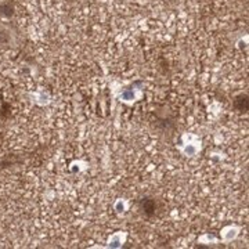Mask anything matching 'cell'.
Segmentation results:
<instances>
[{
	"label": "cell",
	"instance_id": "obj_1",
	"mask_svg": "<svg viewBox=\"0 0 249 249\" xmlns=\"http://www.w3.org/2000/svg\"><path fill=\"white\" fill-rule=\"evenodd\" d=\"M139 209L147 217H154L160 211V201L154 196H144L139 201Z\"/></svg>",
	"mask_w": 249,
	"mask_h": 249
},
{
	"label": "cell",
	"instance_id": "obj_2",
	"mask_svg": "<svg viewBox=\"0 0 249 249\" xmlns=\"http://www.w3.org/2000/svg\"><path fill=\"white\" fill-rule=\"evenodd\" d=\"M232 106L240 112H247L248 111V94L247 93H240L232 100Z\"/></svg>",
	"mask_w": 249,
	"mask_h": 249
}]
</instances>
